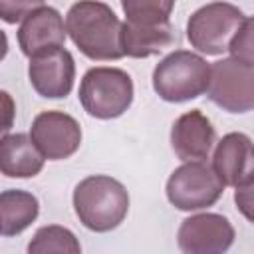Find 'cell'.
Segmentation results:
<instances>
[{
    "instance_id": "cell-5",
    "label": "cell",
    "mask_w": 254,
    "mask_h": 254,
    "mask_svg": "<svg viewBox=\"0 0 254 254\" xmlns=\"http://www.w3.org/2000/svg\"><path fill=\"white\" fill-rule=\"evenodd\" d=\"M131 75L121 67H89L79 81V103L95 119H117L133 103Z\"/></svg>"
},
{
    "instance_id": "cell-17",
    "label": "cell",
    "mask_w": 254,
    "mask_h": 254,
    "mask_svg": "<svg viewBox=\"0 0 254 254\" xmlns=\"http://www.w3.org/2000/svg\"><path fill=\"white\" fill-rule=\"evenodd\" d=\"M26 254H81V244L69 228L48 224L34 232Z\"/></svg>"
},
{
    "instance_id": "cell-13",
    "label": "cell",
    "mask_w": 254,
    "mask_h": 254,
    "mask_svg": "<svg viewBox=\"0 0 254 254\" xmlns=\"http://www.w3.org/2000/svg\"><path fill=\"white\" fill-rule=\"evenodd\" d=\"M18 46L26 58H34L50 48H64L65 44V22L62 14L48 4L34 8L18 28Z\"/></svg>"
},
{
    "instance_id": "cell-21",
    "label": "cell",
    "mask_w": 254,
    "mask_h": 254,
    "mask_svg": "<svg viewBox=\"0 0 254 254\" xmlns=\"http://www.w3.org/2000/svg\"><path fill=\"white\" fill-rule=\"evenodd\" d=\"M252 187H254V185L240 187V189H236V194H234V200H236L240 212H242L248 220H252V212H250V206H252Z\"/></svg>"
},
{
    "instance_id": "cell-14",
    "label": "cell",
    "mask_w": 254,
    "mask_h": 254,
    "mask_svg": "<svg viewBox=\"0 0 254 254\" xmlns=\"http://www.w3.org/2000/svg\"><path fill=\"white\" fill-rule=\"evenodd\" d=\"M214 145L216 131L200 109H190L175 119L171 127V147L183 163L208 159Z\"/></svg>"
},
{
    "instance_id": "cell-6",
    "label": "cell",
    "mask_w": 254,
    "mask_h": 254,
    "mask_svg": "<svg viewBox=\"0 0 254 254\" xmlns=\"http://www.w3.org/2000/svg\"><path fill=\"white\" fill-rule=\"evenodd\" d=\"M246 14L230 2H210L194 10L187 22V40L206 56L228 52L234 34L246 22Z\"/></svg>"
},
{
    "instance_id": "cell-19",
    "label": "cell",
    "mask_w": 254,
    "mask_h": 254,
    "mask_svg": "<svg viewBox=\"0 0 254 254\" xmlns=\"http://www.w3.org/2000/svg\"><path fill=\"white\" fill-rule=\"evenodd\" d=\"M42 2L40 0H28V2H12V0H2L0 2V18L8 24L22 22L34 8H38Z\"/></svg>"
},
{
    "instance_id": "cell-16",
    "label": "cell",
    "mask_w": 254,
    "mask_h": 254,
    "mask_svg": "<svg viewBox=\"0 0 254 254\" xmlns=\"http://www.w3.org/2000/svg\"><path fill=\"white\" fill-rule=\"evenodd\" d=\"M40 214L36 194L22 189H8L0 192V234H22Z\"/></svg>"
},
{
    "instance_id": "cell-20",
    "label": "cell",
    "mask_w": 254,
    "mask_h": 254,
    "mask_svg": "<svg viewBox=\"0 0 254 254\" xmlns=\"http://www.w3.org/2000/svg\"><path fill=\"white\" fill-rule=\"evenodd\" d=\"M14 119H16L14 97L8 91L0 89V139L10 133V129L14 127Z\"/></svg>"
},
{
    "instance_id": "cell-8",
    "label": "cell",
    "mask_w": 254,
    "mask_h": 254,
    "mask_svg": "<svg viewBox=\"0 0 254 254\" xmlns=\"http://www.w3.org/2000/svg\"><path fill=\"white\" fill-rule=\"evenodd\" d=\"M208 99L228 113H248L254 107V65L232 58L210 64Z\"/></svg>"
},
{
    "instance_id": "cell-10",
    "label": "cell",
    "mask_w": 254,
    "mask_h": 254,
    "mask_svg": "<svg viewBox=\"0 0 254 254\" xmlns=\"http://www.w3.org/2000/svg\"><path fill=\"white\" fill-rule=\"evenodd\" d=\"M30 139L48 161L69 159L81 145V127L75 117L64 111H42L34 117Z\"/></svg>"
},
{
    "instance_id": "cell-4",
    "label": "cell",
    "mask_w": 254,
    "mask_h": 254,
    "mask_svg": "<svg viewBox=\"0 0 254 254\" xmlns=\"http://www.w3.org/2000/svg\"><path fill=\"white\" fill-rule=\"evenodd\" d=\"M151 79L163 101L185 103L206 93L210 64L190 50H175L155 65Z\"/></svg>"
},
{
    "instance_id": "cell-18",
    "label": "cell",
    "mask_w": 254,
    "mask_h": 254,
    "mask_svg": "<svg viewBox=\"0 0 254 254\" xmlns=\"http://www.w3.org/2000/svg\"><path fill=\"white\" fill-rule=\"evenodd\" d=\"M252 30H254V20L248 16L246 22L242 24V28L234 34L228 52L232 60L244 62V64H252L254 65V40H252Z\"/></svg>"
},
{
    "instance_id": "cell-9",
    "label": "cell",
    "mask_w": 254,
    "mask_h": 254,
    "mask_svg": "<svg viewBox=\"0 0 254 254\" xmlns=\"http://www.w3.org/2000/svg\"><path fill=\"white\" fill-rule=\"evenodd\" d=\"M232 222L216 212H198L187 216L177 232L181 254H226L234 244Z\"/></svg>"
},
{
    "instance_id": "cell-3",
    "label": "cell",
    "mask_w": 254,
    "mask_h": 254,
    "mask_svg": "<svg viewBox=\"0 0 254 254\" xmlns=\"http://www.w3.org/2000/svg\"><path fill=\"white\" fill-rule=\"evenodd\" d=\"M73 210L91 232L115 230L129 212V192L109 175H89L73 189Z\"/></svg>"
},
{
    "instance_id": "cell-1",
    "label": "cell",
    "mask_w": 254,
    "mask_h": 254,
    "mask_svg": "<svg viewBox=\"0 0 254 254\" xmlns=\"http://www.w3.org/2000/svg\"><path fill=\"white\" fill-rule=\"evenodd\" d=\"M125 22H121V52L127 58H151L175 42L171 24L173 0H123Z\"/></svg>"
},
{
    "instance_id": "cell-12",
    "label": "cell",
    "mask_w": 254,
    "mask_h": 254,
    "mask_svg": "<svg viewBox=\"0 0 254 254\" xmlns=\"http://www.w3.org/2000/svg\"><path fill=\"white\" fill-rule=\"evenodd\" d=\"M212 171L222 187L240 189L254 185V151L252 139L246 133H226L214 147Z\"/></svg>"
},
{
    "instance_id": "cell-2",
    "label": "cell",
    "mask_w": 254,
    "mask_h": 254,
    "mask_svg": "<svg viewBox=\"0 0 254 254\" xmlns=\"http://www.w3.org/2000/svg\"><path fill=\"white\" fill-rule=\"evenodd\" d=\"M65 34L89 60H121V20L105 2H75L65 14Z\"/></svg>"
},
{
    "instance_id": "cell-22",
    "label": "cell",
    "mask_w": 254,
    "mask_h": 254,
    "mask_svg": "<svg viewBox=\"0 0 254 254\" xmlns=\"http://www.w3.org/2000/svg\"><path fill=\"white\" fill-rule=\"evenodd\" d=\"M8 36H6V32L4 30H0V62L6 58V54H8Z\"/></svg>"
},
{
    "instance_id": "cell-11",
    "label": "cell",
    "mask_w": 254,
    "mask_h": 254,
    "mask_svg": "<svg viewBox=\"0 0 254 254\" xmlns=\"http://www.w3.org/2000/svg\"><path fill=\"white\" fill-rule=\"evenodd\" d=\"M28 77L34 91L46 99L67 97L73 89L75 62L65 48H50L30 58Z\"/></svg>"
},
{
    "instance_id": "cell-7",
    "label": "cell",
    "mask_w": 254,
    "mask_h": 254,
    "mask_svg": "<svg viewBox=\"0 0 254 254\" xmlns=\"http://www.w3.org/2000/svg\"><path fill=\"white\" fill-rule=\"evenodd\" d=\"M165 192L177 210L194 212L216 204L224 192V187L208 163L192 161L183 163L171 173Z\"/></svg>"
},
{
    "instance_id": "cell-15",
    "label": "cell",
    "mask_w": 254,
    "mask_h": 254,
    "mask_svg": "<svg viewBox=\"0 0 254 254\" xmlns=\"http://www.w3.org/2000/svg\"><path fill=\"white\" fill-rule=\"evenodd\" d=\"M44 157L26 133H8L0 139V175L10 179H30L42 173Z\"/></svg>"
}]
</instances>
